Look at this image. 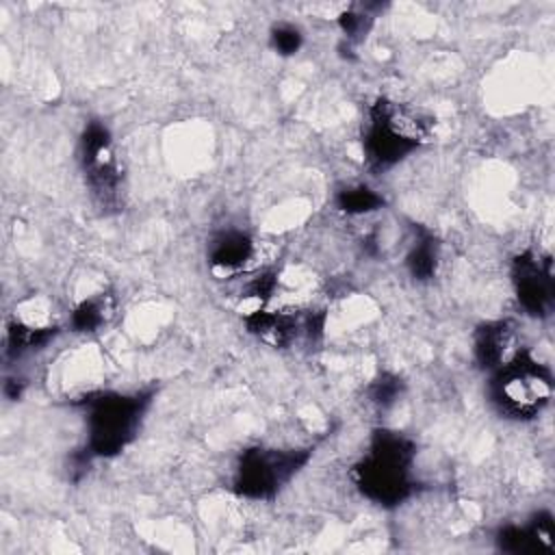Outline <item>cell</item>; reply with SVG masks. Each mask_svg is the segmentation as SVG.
<instances>
[{
    "label": "cell",
    "mask_w": 555,
    "mask_h": 555,
    "mask_svg": "<svg viewBox=\"0 0 555 555\" xmlns=\"http://www.w3.org/2000/svg\"><path fill=\"white\" fill-rule=\"evenodd\" d=\"M434 119L418 108L375 98L362 126V154L371 173H386L431 141Z\"/></svg>",
    "instance_id": "1"
},
{
    "label": "cell",
    "mask_w": 555,
    "mask_h": 555,
    "mask_svg": "<svg viewBox=\"0 0 555 555\" xmlns=\"http://www.w3.org/2000/svg\"><path fill=\"white\" fill-rule=\"evenodd\" d=\"M416 444L401 431L375 429L366 453L351 468L356 490L379 507H397L416 492Z\"/></svg>",
    "instance_id": "2"
},
{
    "label": "cell",
    "mask_w": 555,
    "mask_h": 555,
    "mask_svg": "<svg viewBox=\"0 0 555 555\" xmlns=\"http://www.w3.org/2000/svg\"><path fill=\"white\" fill-rule=\"evenodd\" d=\"M154 390H98L82 395L76 408L82 412L87 442L82 453L89 460H108L124 453L141 431Z\"/></svg>",
    "instance_id": "3"
},
{
    "label": "cell",
    "mask_w": 555,
    "mask_h": 555,
    "mask_svg": "<svg viewBox=\"0 0 555 555\" xmlns=\"http://www.w3.org/2000/svg\"><path fill=\"white\" fill-rule=\"evenodd\" d=\"M553 373L529 349H516L490 371L488 401L501 418L527 423L538 418L553 399Z\"/></svg>",
    "instance_id": "4"
},
{
    "label": "cell",
    "mask_w": 555,
    "mask_h": 555,
    "mask_svg": "<svg viewBox=\"0 0 555 555\" xmlns=\"http://www.w3.org/2000/svg\"><path fill=\"white\" fill-rule=\"evenodd\" d=\"M78 167L93 204L104 212L124 206V176L111 128L102 119H89L78 137Z\"/></svg>",
    "instance_id": "5"
},
{
    "label": "cell",
    "mask_w": 555,
    "mask_h": 555,
    "mask_svg": "<svg viewBox=\"0 0 555 555\" xmlns=\"http://www.w3.org/2000/svg\"><path fill=\"white\" fill-rule=\"evenodd\" d=\"M310 457V449L249 447L234 464L232 490L249 501H271L301 473Z\"/></svg>",
    "instance_id": "6"
},
{
    "label": "cell",
    "mask_w": 555,
    "mask_h": 555,
    "mask_svg": "<svg viewBox=\"0 0 555 555\" xmlns=\"http://www.w3.org/2000/svg\"><path fill=\"white\" fill-rule=\"evenodd\" d=\"M512 291L525 314L546 319L555 306L553 258L542 251L525 249L509 262Z\"/></svg>",
    "instance_id": "7"
},
{
    "label": "cell",
    "mask_w": 555,
    "mask_h": 555,
    "mask_svg": "<svg viewBox=\"0 0 555 555\" xmlns=\"http://www.w3.org/2000/svg\"><path fill=\"white\" fill-rule=\"evenodd\" d=\"M496 548L509 555H544L555 548V520L551 512H535L527 522L503 525L494 535Z\"/></svg>",
    "instance_id": "8"
},
{
    "label": "cell",
    "mask_w": 555,
    "mask_h": 555,
    "mask_svg": "<svg viewBox=\"0 0 555 555\" xmlns=\"http://www.w3.org/2000/svg\"><path fill=\"white\" fill-rule=\"evenodd\" d=\"M301 319L304 314H295L291 310L258 308L249 312L243 319V323L254 338H258L269 347L282 349V347H291L299 336H304Z\"/></svg>",
    "instance_id": "9"
},
{
    "label": "cell",
    "mask_w": 555,
    "mask_h": 555,
    "mask_svg": "<svg viewBox=\"0 0 555 555\" xmlns=\"http://www.w3.org/2000/svg\"><path fill=\"white\" fill-rule=\"evenodd\" d=\"M473 360L481 371H494L514 349V325L509 321H483L473 332Z\"/></svg>",
    "instance_id": "10"
},
{
    "label": "cell",
    "mask_w": 555,
    "mask_h": 555,
    "mask_svg": "<svg viewBox=\"0 0 555 555\" xmlns=\"http://www.w3.org/2000/svg\"><path fill=\"white\" fill-rule=\"evenodd\" d=\"M206 258L212 271L223 275H236L254 258V238L238 228L221 230L208 241Z\"/></svg>",
    "instance_id": "11"
},
{
    "label": "cell",
    "mask_w": 555,
    "mask_h": 555,
    "mask_svg": "<svg viewBox=\"0 0 555 555\" xmlns=\"http://www.w3.org/2000/svg\"><path fill=\"white\" fill-rule=\"evenodd\" d=\"M440 251H442V245L438 236L423 225H414V236L403 258L408 275L421 284L431 282L440 267V258H442Z\"/></svg>",
    "instance_id": "12"
},
{
    "label": "cell",
    "mask_w": 555,
    "mask_h": 555,
    "mask_svg": "<svg viewBox=\"0 0 555 555\" xmlns=\"http://www.w3.org/2000/svg\"><path fill=\"white\" fill-rule=\"evenodd\" d=\"M59 336L56 325H33L24 321H11L7 325V353L22 358L33 351L46 349Z\"/></svg>",
    "instance_id": "13"
},
{
    "label": "cell",
    "mask_w": 555,
    "mask_h": 555,
    "mask_svg": "<svg viewBox=\"0 0 555 555\" xmlns=\"http://www.w3.org/2000/svg\"><path fill=\"white\" fill-rule=\"evenodd\" d=\"M386 199L366 184H349L336 191L334 206L347 217H364L382 210Z\"/></svg>",
    "instance_id": "14"
},
{
    "label": "cell",
    "mask_w": 555,
    "mask_h": 555,
    "mask_svg": "<svg viewBox=\"0 0 555 555\" xmlns=\"http://www.w3.org/2000/svg\"><path fill=\"white\" fill-rule=\"evenodd\" d=\"M111 301L106 295L100 297H89L82 299L80 304L74 306V310L69 312V327L76 334H93L100 332L108 319H111Z\"/></svg>",
    "instance_id": "15"
},
{
    "label": "cell",
    "mask_w": 555,
    "mask_h": 555,
    "mask_svg": "<svg viewBox=\"0 0 555 555\" xmlns=\"http://www.w3.org/2000/svg\"><path fill=\"white\" fill-rule=\"evenodd\" d=\"M403 392H405V382L399 375L384 371L371 379L366 388V401L377 410H388L403 397Z\"/></svg>",
    "instance_id": "16"
},
{
    "label": "cell",
    "mask_w": 555,
    "mask_h": 555,
    "mask_svg": "<svg viewBox=\"0 0 555 555\" xmlns=\"http://www.w3.org/2000/svg\"><path fill=\"white\" fill-rule=\"evenodd\" d=\"M373 22L375 15L371 13V7H349L336 17V24L349 46L362 43L373 28Z\"/></svg>",
    "instance_id": "17"
},
{
    "label": "cell",
    "mask_w": 555,
    "mask_h": 555,
    "mask_svg": "<svg viewBox=\"0 0 555 555\" xmlns=\"http://www.w3.org/2000/svg\"><path fill=\"white\" fill-rule=\"evenodd\" d=\"M269 46L278 56H295L304 46V33L291 22L273 24L269 30Z\"/></svg>",
    "instance_id": "18"
},
{
    "label": "cell",
    "mask_w": 555,
    "mask_h": 555,
    "mask_svg": "<svg viewBox=\"0 0 555 555\" xmlns=\"http://www.w3.org/2000/svg\"><path fill=\"white\" fill-rule=\"evenodd\" d=\"M278 286V273L275 271H260L258 275H254L245 286H243V297L249 299H258L260 304L269 301L271 295L275 293Z\"/></svg>",
    "instance_id": "19"
},
{
    "label": "cell",
    "mask_w": 555,
    "mask_h": 555,
    "mask_svg": "<svg viewBox=\"0 0 555 555\" xmlns=\"http://www.w3.org/2000/svg\"><path fill=\"white\" fill-rule=\"evenodd\" d=\"M22 390H24V382L22 379H7L4 382V395L15 401L22 397Z\"/></svg>",
    "instance_id": "20"
}]
</instances>
